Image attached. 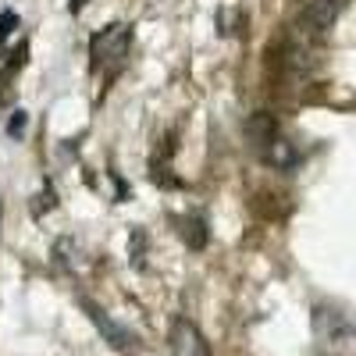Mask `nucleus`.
<instances>
[{
  "label": "nucleus",
  "mask_w": 356,
  "mask_h": 356,
  "mask_svg": "<svg viewBox=\"0 0 356 356\" xmlns=\"http://www.w3.org/2000/svg\"><path fill=\"white\" fill-rule=\"evenodd\" d=\"M339 11H342V0H307V4H303V15H300V22H303L307 33L324 36V33H328V29L335 25Z\"/></svg>",
  "instance_id": "nucleus-3"
},
{
  "label": "nucleus",
  "mask_w": 356,
  "mask_h": 356,
  "mask_svg": "<svg viewBox=\"0 0 356 356\" xmlns=\"http://www.w3.org/2000/svg\"><path fill=\"white\" fill-rule=\"evenodd\" d=\"M15 25H18V15H15V11H0V43L11 36Z\"/></svg>",
  "instance_id": "nucleus-8"
},
{
  "label": "nucleus",
  "mask_w": 356,
  "mask_h": 356,
  "mask_svg": "<svg viewBox=\"0 0 356 356\" xmlns=\"http://www.w3.org/2000/svg\"><path fill=\"white\" fill-rule=\"evenodd\" d=\"M171 356H211V346H207L203 332L189 317H175V324H171Z\"/></svg>",
  "instance_id": "nucleus-2"
},
{
  "label": "nucleus",
  "mask_w": 356,
  "mask_h": 356,
  "mask_svg": "<svg viewBox=\"0 0 356 356\" xmlns=\"http://www.w3.org/2000/svg\"><path fill=\"white\" fill-rule=\"evenodd\" d=\"M25 125H29V114H25V111H15V114H11V122H8V136L18 139V136L25 132Z\"/></svg>",
  "instance_id": "nucleus-7"
},
{
  "label": "nucleus",
  "mask_w": 356,
  "mask_h": 356,
  "mask_svg": "<svg viewBox=\"0 0 356 356\" xmlns=\"http://www.w3.org/2000/svg\"><path fill=\"white\" fill-rule=\"evenodd\" d=\"M182 239H186V246H193V250H203V246H207V221H203L200 214L182 218Z\"/></svg>",
  "instance_id": "nucleus-6"
},
{
  "label": "nucleus",
  "mask_w": 356,
  "mask_h": 356,
  "mask_svg": "<svg viewBox=\"0 0 356 356\" xmlns=\"http://www.w3.org/2000/svg\"><path fill=\"white\" fill-rule=\"evenodd\" d=\"M129 50H132V29L125 22L107 25L89 43V57H93V72H100L107 82L129 65Z\"/></svg>",
  "instance_id": "nucleus-1"
},
{
  "label": "nucleus",
  "mask_w": 356,
  "mask_h": 356,
  "mask_svg": "<svg viewBox=\"0 0 356 356\" xmlns=\"http://www.w3.org/2000/svg\"><path fill=\"white\" fill-rule=\"evenodd\" d=\"M82 307L89 310V317L97 321V328H100V335L111 342V346H118V349H132V335L125 332V328H118V324L111 321V317H104V310L100 307H93L89 300H82Z\"/></svg>",
  "instance_id": "nucleus-5"
},
{
  "label": "nucleus",
  "mask_w": 356,
  "mask_h": 356,
  "mask_svg": "<svg viewBox=\"0 0 356 356\" xmlns=\"http://www.w3.org/2000/svg\"><path fill=\"white\" fill-rule=\"evenodd\" d=\"M246 139L253 143V150L264 157V154H267V146L278 139V122H275L271 114H264V111L253 114V118H250V125H246Z\"/></svg>",
  "instance_id": "nucleus-4"
}]
</instances>
